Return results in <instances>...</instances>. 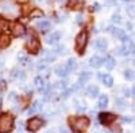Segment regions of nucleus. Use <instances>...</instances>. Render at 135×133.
<instances>
[{
	"label": "nucleus",
	"instance_id": "nucleus-37",
	"mask_svg": "<svg viewBox=\"0 0 135 133\" xmlns=\"http://www.w3.org/2000/svg\"><path fill=\"white\" fill-rule=\"evenodd\" d=\"M60 132H61V133H69V130L65 129V128H60Z\"/></svg>",
	"mask_w": 135,
	"mask_h": 133
},
{
	"label": "nucleus",
	"instance_id": "nucleus-2",
	"mask_svg": "<svg viewBox=\"0 0 135 133\" xmlns=\"http://www.w3.org/2000/svg\"><path fill=\"white\" fill-rule=\"evenodd\" d=\"M70 126L74 132H84L89 126V120L86 117H76L70 118Z\"/></svg>",
	"mask_w": 135,
	"mask_h": 133
},
{
	"label": "nucleus",
	"instance_id": "nucleus-10",
	"mask_svg": "<svg viewBox=\"0 0 135 133\" xmlns=\"http://www.w3.org/2000/svg\"><path fill=\"white\" fill-rule=\"evenodd\" d=\"M89 65L92 66V67H100L101 65H103V59H101L100 57H92L91 61H89Z\"/></svg>",
	"mask_w": 135,
	"mask_h": 133
},
{
	"label": "nucleus",
	"instance_id": "nucleus-13",
	"mask_svg": "<svg viewBox=\"0 0 135 133\" xmlns=\"http://www.w3.org/2000/svg\"><path fill=\"white\" fill-rule=\"evenodd\" d=\"M115 106H118V109H120V110L126 109V106H127L126 99L124 98H116L115 99Z\"/></svg>",
	"mask_w": 135,
	"mask_h": 133
},
{
	"label": "nucleus",
	"instance_id": "nucleus-4",
	"mask_svg": "<svg viewBox=\"0 0 135 133\" xmlns=\"http://www.w3.org/2000/svg\"><path fill=\"white\" fill-rule=\"evenodd\" d=\"M42 125H43V121H42L39 117H32V118H30V121H28L27 128H28V130H31V132H35V130H38Z\"/></svg>",
	"mask_w": 135,
	"mask_h": 133
},
{
	"label": "nucleus",
	"instance_id": "nucleus-12",
	"mask_svg": "<svg viewBox=\"0 0 135 133\" xmlns=\"http://www.w3.org/2000/svg\"><path fill=\"white\" fill-rule=\"evenodd\" d=\"M54 71L58 77H66L68 75V69L65 67V66H57V67L54 69Z\"/></svg>",
	"mask_w": 135,
	"mask_h": 133
},
{
	"label": "nucleus",
	"instance_id": "nucleus-42",
	"mask_svg": "<svg viewBox=\"0 0 135 133\" xmlns=\"http://www.w3.org/2000/svg\"><path fill=\"white\" fill-rule=\"evenodd\" d=\"M127 28L131 30V28H132V24H131V23H127Z\"/></svg>",
	"mask_w": 135,
	"mask_h": 133
},
{
	"label": "nucleus",
	"instance_id": "nucleus-26",
	"mask_svg": "<svg viewBox=\"0 0 135 133\" xmlns=\"http://www.w3.org/2000/svg\"><path fill=\"white\" fill-rule=\"evenodd\" d=\"M18 59H19L22 63H26V62H27V57H26V55H23V54H22V55H19V57H18Z\"/></svg>",
	"mask_w": 135,
	"mask_h": 133
},
{
	"label": "nucleus",
	"instance_id": "nucleus-22",
	"mask_svg": "<svg viewBox=\"0 0 135 133\" xmlns=\"http://www.w3.org/2000/svg\"><path fill=\"white\" fill-rule=\"evenodd\" d=\"M124 78H126L127 81H132V79L135 78V73H134L132 70H130V69L126 70V71H124Z\"/></svg>",
	"mask_w": 135,
	"mask_h": 133
},
{
	"label": "nucleus",
	"instance_id": "nucleus-30",
	"mask_svg": "<svg viewBox=\"0 0 135 133\" xmlns=\"http://www.w3.org/2000/svg\"><path fill=\"white\" fill-rule=\"evenodd\" d=\"M57 52H58V54H64V52H65V47H64V46H58V47H57Z\"/></svg>",
	"mask_w": 135,
	"mask_h": 133
},
{
	"label": "nucleus",
	"instance_id": "nucleus-19",
	"mask_svg": "<svg viewBox=\"0 0 135 133\" xmlns=\"http://www.w3.org/2000/svg\"><path fill=\"white\" fill-rule=\"evenodd\" d=\"M92 77V74L91 73H88V71H84V73H81V75H80V79H78V83H85L89 78Z\"/></svg>",
	"mask_w": 135,
	"mask_h": 133
},
{
	"label": "nucleus",
	"instance_id": "nucleus-17",
	"mask_svg": "<svg viewBox=\"0 0 135 133\" xmlns=\"http://www.w3.org/2000/svg\"><path fill=\"white\" fill-rule=\"evenodd\" d=\"M14 34L18 36V35H23L25 34V27L22 26L20 23H16L15 26H14Z\"/></svg>",
	"mask_w": 135,
	"mask_h": 133
},
{
	"label": "nucleus",
	"instance_id": "nucleus-31",
	"mask_svg": "<svg viewBox=\"0 0 135 133\" xmlns=\"http://www.w3.org/2000/svg\"><path fill=\"white\" fill-rule=\"evenodd\" d=\"M69 94H70V90H66V92H64L62 98H68V97H69Z\"/></svg>",
	"mask_w": 135,
	"mask_h": 133
},
{
	"label": "nucleus",
	"instance_id": "nucleus-32",
	"mask_svg": "<svg viewBox=\"0 0 135 133\" xmlns=\"http://www.w3.org/2000/svg\"><path fill=\"white\" fill-rule=\"evenodd\" d=\"M76 22H77L78 24H81V23H83V16H81V15H78V16H77V20H76Z\"/></svg>",
	"mask_w": 135,
	"mask_h": 133
},
{
	"label": "nucleus",
	"instance_id": "nucleus-45",
	"mask_svg": "<svg viewBox=\"0 0 135 133\" xmlns=\"http://www.w3.org/2000/svg\"><path fill=\"white\" fill-rule=\"evenodd\" d=\"M132 51H134V54H135V46H134V50H132Z\"/></svg>",
	"mask_w": 135,
	"mask_h": 133
},
{
	"label": "nucleus",
	"instance_id": "nucleus-34",
	"mask_svg": "<svg viewBox=\"0 0 135 133\" xmlns=\"http://www.w3.org/2000/svg\"><path fill=\"white\" fill-rule=\"evenodd\" d=\"M114 133H122V129H120V126H116V128H114Z\"/></svg>",
	"mask_w": 135,
	"mask_h": 133
},
{
	"label": "nucleus",
	"instance_id": "nucleus-3",
	"mask_svg": "<svg viewBox=\"0 0 135 133\" xmlns=\"http://www.w3.org/2000/svg\"><path fill=\"white\" fill-rule=\"evenodd\" d=\"M86 40H88V34L86 31H81L80 34L76 38V50L78 52H81L84 50V47L86 46Z\"/></svg>",
	"mask_w": 135,
	"mask_h": 133
},
{
	"label": "nucleus",
	"instance_id": "nucleus-27",
	"mask_svg": "<svg viewBox=\"0 0 135 133\" xmlns=\"http://www.w3.org/2000/svg\"><path fill=\"white\" fill-rule=\"evenodd\" d=\"M8 98L11 99V101H15V99H16V93H15V92H11V93L8 94Z\"/></svg>",
	"mask_w": 135,
	"mask_h": 133
},
{
	"label": "nucleus",
	"instance_id": "nucleus-15",
	"mask_svg": "<svg viewBox=\"0 0 135 133\" xmlns=\"http://www.w3.org/2000/svg\"><path fill=\"white\" fill-rule=\"evenodd\" d=\"M37 27L41 28L42 31H46L50 27V22L49 20H41V22H38V23H37Z\"/></svg>",
	"mask_w": 135,
	"mask_h": 133
},
{
	"label": "nucleus",
	"instance_id": "nucleus-5",
	"mask_svg": "<svg viewBox=\"0 0 135 133\" xmlns=\"http://www.w3.org/2000/svg\"><path fill=\"white\" fill-rule=\"evenodd\" d=\"M116 116H114L112 113H100L99 114V121L103 125H111L115 121Z\"/></svg>",
	"mask_w": 135,
	"mask_h": 133
},
{
	"label": "nucleus",
	"instance_id": "nucleus-28",
	"mask_svg": "<svg viewBox=\"0 0 135 133\" xmlns=\"http://www.w3.org/2000/svg\"><path fill=\"white\" fill-rule=\"evenodd\" d=\"M134 8H135L134 6H128V7H127V12H128V15H131V16L134 15Z\"/></svg>",
	"mask_w": 135,
	"mask_h": 133
},
{
	"label": "nucleus",
	"instance_id": "nucleus-20",
	"mask_svg": "<svg viewBox=\"0 0 135 133\" xmlns=\"http://www.w3.org/2000/svg\"><path fill=\"white\" fill-rule=\"evenodd\" d=\"M115 65H116V62H115V59L112 58V57H108L107 59H105V67L108 69V70H112L115 67Z\"/></svg>",
	"mask_w": 135,
	"mask_h": 133
},
{
	"label": "nucleus",
	"instance_id": "nucleus-23",
	"mask_svg": "<svg viewBox=\"0 0 135 133\" xmlns=\"http://www.w3.org/2000/svg\"><path fill=\"white\" fill-rule=\"evenodd\" d=\"M34 82H35V85L39 87V90H41V89H43V85H45V83H43V78H42V77H37Z\"/></svg>",
	"mask_w": 135,
	"mask_h": 133
},
{
	"label": "nucleus",
	"instance_id": "nucleus-41",
	"mask_svg": "<svg viewBox=\"0 0 135 133\" xmlns=\"http://www.w3.org/2000/svg\"><path fill=\"white\" fill-rule=\"evenodd\" d=\"M18 125H19V128H25V126H23V125H25L23 121H19V124H18Z\"/></svg>",
	"mask_w": 135,
	"mask_h": 133
},
{
	"label": "nucleus",
	"instance_id": "nucleus-8",
	"mask_svg": "<svg viewBox=\"0 0 135 133\" xmlns=\"http://www.w3.org/2000/svg\"><path fill=\"white\" fill-rule=\"evenodd\" d=\"M99 77H100V79L103 81V83L105 85V86H108V87H111L112 85H114V78L109 75V74H105V75H103V74H99Z\"/></svg>",
	"mask_w": 135,
	"mask_h": 133
},
{
	"label": "nucleus",
	"instance_id": "nucleus-29",
	"mask_svg": "<svg viewBox=\"0 0 135 133\" xmlns=\"http://www.w3.org/2000/svg\"><path fill=\"white\" fill-rule=\"evenodd\" d=\"M55 87H62V89H65V87H66V81H62V82H58L57 85H55Z\"/></svg>",
	"mask_w": 135,
	"mask_h": 133
},
{
	"label": "nucleus",
	"instance_id": "nucleus-33",
	"mask_svg": "<svg viewBox=\"0 0 135 133\" xmlns=\"http://www.w3.org/2000/svg\"><path fill=\"white\" fill-rule=\"evenodd\" d=\"M107 4L108 6H114V4H116V0H107Z\"/></svg>",
	"mask_w": 135,
	"mask_h": 133
},
{
	"label": "nucleus",
	"instance_id": "nucleus-39",
	"mask_svg": "<svg viewBox=\"0 0 135 133\" xmlns=\"http://www.w3.org/2000/svg\"><path fill=\"white\" fill-rule=\"evenodd\" d=\"M93 8H95V9H100V4H99V3H95V4H93Z\"/></svg>",
	"mask_w": 135,
	"mask_h": 133
},
{
	"label": "nucleus",
	"instance_id": "nucleus-16",
	"mask_svg": "<svg viewBox=\"0 0 135 133\" xmlns=\"http://www.w3.org/2000/svg\"><path fill=\"white\" fill-rule=\"evenodd\" d=\"M107 105H108V97L104 95V94H103V95H100V97H99L97 106H99V108H105Z\"/></svg>",
	"mask_w": 135,
	"mask_h": 133
},
{
	"label": "nucleus",
	"instance_id": "nucleus-25",
	"mask_svg": "<svg viewBox=\"0 0 135 133\" xmlns=\"http://www.w3.org/2000/svg\"><path fill=\"white\" fill-rule=\"evenodd\" d=\"M112 22H114V23H120V22H122L120 15L119 14H114V15H112Z\"/></svg>",
	"mask_w": 135,
	"mask_h": 133
},
{
	"label": "nucleus",
	"instance_id": "nucleus-14",
	"mask_svg": "<svg viewBox=\"0 0 135 133\" xmlns=\"http://www.w3.org/2000/svg\"><path fill=\"white\" fill-rule=\"evenodd\" d=\"M107 46H108V44H107V40L105 39H103V38H100V39H97L96 40V47L99 49V50H105L107 49Z\"/></svg>",
	"mask_w": 135,
	"mask_h": 133
},
{
	"label": "nucleus",
	"instance_id": "nucleus-40",
	"mask_svg": "<svg viewBox=\"0 0 135 133\" xmlns=\"http://www.w3.org/2000/svg\"><path fill=\"white\" fill-rule=\"evenodd\" d=\"M122 120H123V121H124V123H130V121H131V120H130L128 117H123Z\"/></svg>",
	"mask_w": 135,
	"mask_h": 133
},
{
	"label": "nucleus",
	"instance_id": "nucleus-38",
	"mask_svg": "<svg viewBox=\"0 0 135 133\" xmlns=\"http://www.w3.org/2000/svg\"><path fill=\"white\" fill-rule=\"evenodd\" d=\"M131 97H132V98H135V86L132 87V90H131Z\"/></svg>",
	"mask_w": 135,
	"mask_h": 133
},
{
	"label": "nucleus",
	"instance_id": "nucleus-44",
	"mask_svg": "<svg viewBox=\"0 0 135 133\" xmlns=\"http://www.w3.org/2000/svg\"><path fill=\"white\" fill-rule=\"evenodd\" d=\"M3 65H4V63H3V61H2V59H0V69H2V67H3Z\"/></svg>",
	"mask_w": 135,
	"mask_h": 133
},
{
	"label": "nucleus",
	"instance_id": "nucleus-36",
	"mask_svg": "<svg viewBox=\"0 0 135 133\" xmlns=\"http://www.w3.org/2000/svg\"><path fill=\"white\" fill-rule=\"evenodd\" d=\"M45 69H46L45 65H38V70H45Z\"/></svg>",
	"mask_w": 135,
	"mask_h": 133
},
{
	"label": "nucleus",
	"instance_id": "nucleus-18",
	"mask_svg": "<svg viewBox=\"0 0 135 133\" xmlns=\"http://www.w3.org/2000/svg\"><path fill=\"white\" fill-rule=\"evenodd\" d=\"M65 67L68 69V71H72V70H74V69L77 67V63H76V61H74L73 58H70V59H68Z\"/></svg>",
	"mask_w": 135,
	"mask_h": 133
},
{
	"label": "nucleus",
	"instance_id": "nucleus-9",
	"mask_svg": "<svg viewBox=\"0 0 135 133\" xmlns=\"http://www.w3.org/2000/svg\"><path fill=\"white\" fill-rule=\"evenodd\" d=\"M60 38H61V32H58V31H55V32H53V34L47 38V43L49 44H53V43H57L58 40H60Z\"/></svg>",
	"mask_w": 135,
	"mask_h": 133
},
{
	"label": "nucleus",
	"instance_id": "nucleus-47",
	"mask_svg": "<svg viewBox=\"0 0 135 133\" xmlns=\"http://www.w3.org/2000/svg\"><path fill=\"white\" fill-rule=\"evenodd\" d=\"M134 65H135V61H134Z\"/></svg>",
	"mask_w": 135,
	"mask_h": 133
},
{
	"label": "nucleus",
	"instance_id": "nucleus-7",
	"mask_svg": "<svg viewBox=\"0 0 135 133\" xmlns=\"http://www.w3.org/2000/svg\"><path fill=\"white\" fill-rule=\"evenodd\" d=\"M27 49H28L30 51H32V52H37V51L39 50V42H38L35 38L30 39V40L27 42Z\"/></svg>",
	"mask_w": 135,
	"mask_h": 133
},
{
	"label": "nucleus",
	"instance_id": "nucleus-43",
	"mask_svg": "<svg viewBox=\"0 0 135 133\" xmlns=\"http://www.w3.org/2000/svg\"><path fill=\"white\" fill-rule=\"evenodd\" d=\"M60 3L61 4H66V0H60Z\"/></svg>",
	"mask_w": 135,
	"mask_h": 133
},
{
	"label": "nucleus",
	"instance_id": "nucleus-11",
	"mask_svg": "<svg viewBox=\"0 0 135 133\" xmlns=\"http://www.w3.org/2000/svg\"><path fill=\"white\" fill-rule=\"evenodd\" d=\"M88 95L91 97V98L97 97V95H99V87H97V86H95V85L89 86V87H88Z\"/></svg>",
	"mask_w": 135,
	"mask_h": 133
},
{
	"label": "nucleus",
	"instance_id": "nucleus-1",
	"mask_svg": "<svg viewBox=\"0 0 135 133\" xmlns=\"http://www.w3.org/2000/svg\"><path fill=\"white\" fill-rule=\"evenodd\" d=\"M14 128V117L11 114H0V133H8Z\"/></svg>",
	"mask_w": 135,
	"mask_h": 133
},
{
	"label": "nucleus",
	"instance_id": "nucleus-24",
	"mask_svg": "<svg viewBox=\"0 0 135 133\" xmlns=\"http://www.w3.org/2000/svg\"><path fill=\"white\" fill-rule=\"evenodd\" d=\"M37 16H42V11L41 9H34L32 12L30 14V18H32V19L37 18Z\"/></svg>",
	"mask_w": 135,
	"mask_h": 133
},
{
	"label": "nucleus",
	"instance_id": "nucleus-46",
	"mask_svg": "<svg viewBox=\"0 0 135 133\" xmlns=\"http://www.w3.org/2000/svg\"><path fill=\"white\" fill-rule=\"evenodd\" d=\"M123 2H130V0H123Z\"/></svg>",
	"mask_w": 135,
	"mask_h": 133
},
{
	"label": "nucleus",
	"instance_id": "nucleus-6",
	"mask_svg": "<svg viewBox=\"0 0 135 133\" xmlns=\"http://www.w3.org/2000/svg\"><path fill=\"white\" fill-rule=\"evenodd\" d=\"M108 32H111L114 36H116V38H119V39H123L126 35H124V32H123L120 28H118V27H114V26H109L108 27V30H107Z\"/></svg>",
	"mask_w": 135,
	"mask_h": 133
},
{
	"label": "nucleus",
	"instance_id": "nucleus-35",
	"mask_svg": "<svg viewBox=\"0 0 135 133\" xmlns=\"http://www.w3.org/2000/svg\"><path fill=\"white\" fill-rule=\"evenodd\" d=\"M26 78V73L25 71H20V79H25Z\"/></svg>",
	"mask_w": 135,
	"mask_h": 133
},
{
	"label": "nucleus",
	"instance_id": "nucleus-21",
	"mask_svg": "<svg viewBox=\"0 0 135 133\" xmlns=\"http://www.w3.org/2000/svg\"><path fill=\"white\" fill-rule=\"evenodd\" d=\"M42 109V105L37 101V102H34L32 104V106L28 109V114H34V113H35V112H38V110H41Z\"/></svg>",
	"mask_w": 135,
	"mask_h": 133
}]
</instances>
